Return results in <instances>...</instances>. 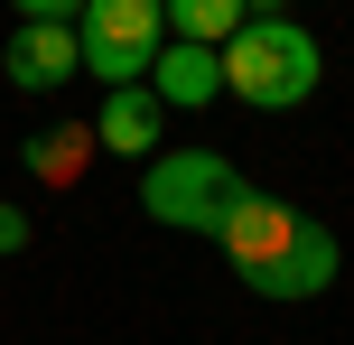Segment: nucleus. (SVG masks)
Here are the masks:
<instances>
[{
  "label": "nucleus",
  "instance_id": "f257e3e1",
  "mask_svg": "<svg viewBox=\"0 0 354 345\" xmlns=\"http://www.w3.org/2000/svg\"><path fill=\"white\" fill-rule=\"evenodd\" d=\"M214 243H224L233 280H243L252 299H317V290H336V271H345L336 234H326L317 215H299V205L261 196V187L233 196V215H224Z\"/></svg>",
  "mask_w": 354,
  "mask_h": 345
},
{
  "label": "nucleus",
  "instance_id": "f03ea898",
  "mask_svg": "<svg viewBox=\"0 0 354 345\" xmlns=\"http://www.w3.org/2000/svg\"><path fill=\"white\" fill-rule=\"evenodd\" d=\"M326 75V47L299 28V19H252V28L224 37V93L252 112H299Z\"/></svg>",
  "mask_w": 354,
  "mask_h": 345
},
{
  "label": "nucleus",
  "instance_id": "7ed1b4c3",
  "mask_svg": "<svg viewBox=\"0 0 354 345\" xmlns=\"http://www.w3.org/2000/svg\"><path fill=\"white\" fill-rule=\"evenodd\" d=\"M243 168L224 159V149H159V159L140 168V205L149 224H168V234H224L233 196H243Z\"/></svg>",
  "mask_w": 354,
  "mask_h": 345
},
{
  "label": "nucleus",
  "instance_id": "20e7f679",
  "mask_svg": "<svg viewBox=\"0 0 354 345\" xmlns=\"http://www.w3.org/2000/svg\"><path fill=\"white\" fill-rule=\"evenodd\" d=\"M75 37H84V75L140 84V75L159 66V47H168V10H159V0H84Z\"/></svg>",
  "mask_w": 354,
  "mask_h": 345
},
{
  "label": "nucleus",
  "instance_id": "39448f33",
  "mask_svg": "<svg viewBox=\"0 0 354 345\" xmlns=\"http://www.w3.org/2000/svg\"><path fill=\"white\" fill-rule=\"evenodd\" d=\"M75 66H84V37H75V28H47V19H19L10 47H0V75H10L19 93H66Z\"/></svg>",
  "mask_w": 354,
  "mask_h": 345
},
{
  "label": "nucleus",
  "instance_id": "423d86ee",
  "mask_svg": "<svg viewBox=\"0 0 354 345\" xmlns=\"http://www.w3.org/2000/svg\"><path fill=\"white\" fill-rule=\"evenodd\" d=\"M159 93H149V84H112L103 93V112H93V149H112V159H159Z\"/></svg>",
  "mask_w": 354,
  "mask_h": 345
},
{
  "label": "nucleus",
  "instance_id": "0eeeda50",
  "mask_svg": "<svg viewBox=\"0 0 354 345\" xmlns=\"http://www.w3.org/2000/svg\"><path fill=\"white\" fill-rule=\"evenodd\" d=\"M149 93H159L168 112H205V103H224V47H187V37H168L159 66H149Z\"/></svg>",
  "mask_w": 354,
  "mask_h": 345
},
{
  "label": "nucleus",
  "instance_id": "6e6552de",
  "mask_svg": "<svg viewBox=\"0 0 354 345\" xmlns=\"http://www.w3.org/2000/svg\"><path fill=\"white\" fill-rule=\"evenodd\" d=\"M93 168V122H47V131H28V178L37 187H75Z\"/></svg>",
  "mask_w": 354,
  "mask_h": 345
},
{
  "label": "nucleus",
  "instance_id": "1a4fd4ad",
  "mask_svg": "<svg viewBox=\"0 0 354 345\" xmlns=\"http://www.w3.org/2000/svg\"><path fill=\"white\" fill-rule=\"evenodd\" d=\"M168 10V37H187V47H224L233 28H252V0H159Z\"/></svg>",
  "mask_w": 354,
  "mask_h": 345
},
{
  "label": "nucleus",
  "instance_id": "9d476101",
  "mask_svg": "<svg viewBox=\"0 0 354 345\" xmlns=\"http://www.w3.org/2000/svg\"><path fill=\"white\" fill-rule=\"evenodd\" d=\"M19 19H47V28H75V19H84V0H10Z\"/></svg>",
  "mask_w": 354,
  "mask_h": 345
},
{
  "label": "nucleus",
  "instance_id": "9b49d317",
  "mask_svg": "<svg viewBox=\"0 0 354 345\" xmlns=\"http://www.w3.org/2000/svg\"><path fill=\"white\" fill-rule=\"evenodd\" d=\"M19 243H28V215H19V205H0V252H19Z\"/></svg>",
  "mask_w": 354,
  "mask_h": 345
}]
</instances>
